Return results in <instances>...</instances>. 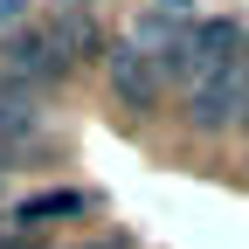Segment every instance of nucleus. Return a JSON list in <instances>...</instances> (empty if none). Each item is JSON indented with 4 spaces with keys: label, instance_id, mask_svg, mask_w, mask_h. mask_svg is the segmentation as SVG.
<instances>
[{
    "label": "nucleus",
    "instance_id": "obj_5",
    "mask_svg": "<svg viewBox=\"0 0 249 249\" xmlns=\"http://www.w3.org/2000/svg\"><path fill=\"white\" fill-rule=\"evenodd\" d=\"M76 249H132V242H76Z\"/></svg>",
    "mask_w": 249,
    "mask_h": 249
},
{
    "label": "nucleus",
    "instance_id": "obj_2",
    "mask_svg": "<svg viewBox=\"0 0 249 249\" xmlns=\"http://www.w3.org/2000/svg\"><path fill=\"white\" fill-rule=\"evenodd\" d=\"M104 83H111L118 111H160V97H166V76H160V62H152L139 42H118V49L104 55Z\"/></svg>",
    "mask_w": 249,
    "mask_h": 249
},
{
    "label": "nucleus",
    "instance_id": "obj_1",
    "mask_svg": "<svg viewBox=\"0 0 249 249\" xmlns=\"http://www.w3.org/2000/svg\"><path fill=\"white\" fill-rule=\"evenodd\" d=\"M242 118H249V76H242V55L187 83V124H194L201 139L229 132V124H242Z\"/></svg>",
    "mask_w": 249,
    "mask_h": 249
},
{
    "label": "nucleus",
    "instance_id": "obj_4",
    "mask_svg": "<svg viewBox=\"0 0 249 249\" xmlns=\"http://www.w3.org/2000/svg\"><path fill=\"white\" fill-rule=\"evenodd\" d=\"M28 14V0H0V28H7V21H21Z\"/></svg>",
    "mask_w": 249,
    "mask_h": 249
},
{
    "label": "nucleus",
    "instance_id": "obj_3",
    "mask_svg": "<svg viewBox=\"0 0 249 249\" xmlns=\"http://www.w3.org/2000/svg\"><path fill=\"white\" fill-rule=\"evenodd\" d=\"M90 201L76 194V187H42V194H28V201H14V214H7V229L14 235H42V229H55V222H76Z\"/></svg>",
    "mask_w": 249,
    "mask_h": 249
},
{
    "label": "nucleus",
    "instance_id": "obj_6",
    "mask_svg": "<svg viewBox=\"0 0 249 249\" xmlns=\"http://www.w3.org/2000/svg\"><path fill=\"white\" fill-rule=\"evenodd\" d=\"M242 145H249V118H242Z\"/></svg>",
    "mask_w": 249,
    "mask_h": 249
}]
</instances>
